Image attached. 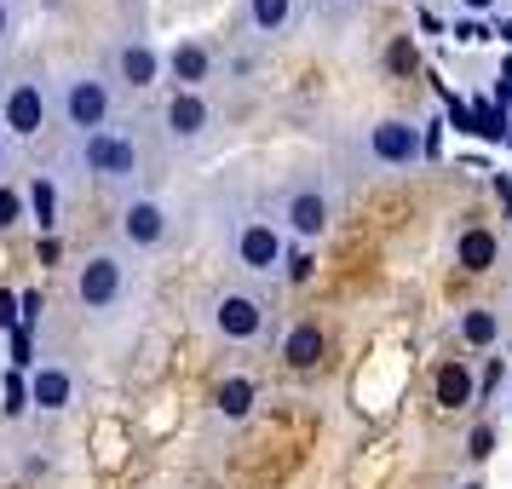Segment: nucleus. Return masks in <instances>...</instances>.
Wrapping results in <instances>:
<instances>
[{"mask_svg": "<svg viewBox=\"0 0 512 489\" xmlns=\"http://www.w3.org/2000/svg\"><path fill=\"white\" fill-rule=\"evenodd\" d=\"M167 156L162 133L150 110H127L116 127H104L93 139H64L52 150V179H70V185H93L104 190L110 202H127V196H144L156 190Z\"/></svg>", "mask_w": 512, "mask_h": 489, "instance_id": "obj_1", "label": "nucleus"}, {"mask_svg": "<svg viewBox=\"0 0 512 489\" xmlns=\"http://www.w3.org/2000/svg\"><path fill=\"white\" fill-rule=\"evenodd\" d=\"M202 219H208L213 242H219V254L231 259V271L242 282H277L288 277V254H294V242L282 231L277 219V196L271 190H259L242 167H236L231 179H213L208 196H202Z\"/></svg>", "mask_w": 512, "mask_h": 489, "instance_id": "obj_2", "label": "nucleus"}, {"mask_svg": "<svg viewBox=\"0 0 512 489\" xmlns=\"http://www.w3.org/2000/svg\"><path fill=\"white\" fill-rule=\"evenodd\" d=\"M144 305V259L127 254L116 236H104L93 248H81L70 265V311L93 334H121L139 323Z\"/></svg>", "mask_w": 512, "mask_h": 489, "instance_id": "obj_3", "label": "nucleus"}, {"mask_svg": "<svg viewBox=\"0 0 512 489\" xmlns=\"http://www.w3.org/2000/svg\"><path fill=\"white\" fill-rule=\"evenodd\" d=\"M334 173L340 185H380V179H403L426 162V127L415 116H369L351 121L334 139Z\"/></svg>", "mask_w": 512, "mask_h": 489, "instance_id": "obj_4", "label": "nucleus"}, {"mask_svg": "<svg viewBox=\"0 0 512 489\" xmlns=\"http://www.w3.org/2000/svg\"><path fill=\"white\" fill-rule=\"evenodd\" d=\"M196 328L213 346H265V340H277V311L254 282L213 277L196 294Z\"/></svg>", "mask_w": 512, "mask_h": 489, "instance_id": "obj_5", "label": "nucleus"}, {"mask_svg": "<svg viewBox=\"0 0 512 489\" xmlns=\"http://www.w3.org/2000/svg\"><path fill=\"white\" fill-rule=\"evenodd\" d=\"M277 219L294 248H317L340 219V173L334 162H294L277 185Z\"/></svg>", "mask_w": 512, "mask_h": 489, "instance_id": "obj_6", "label": "nucleus"}, {"mask_svg": "<svg viewBox=\"0 0 512 489\" xmlns=\"http://www.w3.org/2000/svg\"><path fill=\"white\" fill-rule=\"evenodd\" d=\"M52 93H58V133L64 139H93L133 110L104 64H64L52 75Z\"/></svg>", "mask_w": 512, "mask_h": 489, "instance_id": "obj_7", "label": "nucleus"}, {"mask_svg": "<svg viewBox=\"0 0 512 489\" xmlns=\"http://www.w3.org/2000/svg\"><path fill=\"white\" fill-rule=\"evenodd\" d=\"M52 64L41 58H24V64H12V70L0 75V127L12 133L18 144H35L47 139L52 127H58V93H52Z\"/></svg>", "mask_w": 512, "mask_h": 489, "instance_id": "obj_8", "label": "nucleus"}, {"mask_svg": "<svg viewBox=\"0 0 512 489\" xmlns=\"http://www.w3.org/2000/svg\"><path fill=\"white\" fill-rule=\"evenodd\" d=\"M150 121L162 133L167 156H208L213 144L225 139V104L213 93H185V87H167L156 104H150Z\"/></svg>", "mask_w": 512, "mask_h": 489, "instance_id": "obj_9", "label": "nucleus"}, {"mask_svg": "<svg viewBox=\"0 0 512 489\" xmlns=\"http://www.w3.org/2000/svg\"><path fill=\"white\" fill-rule=\"evenodd\" d=\"M110 236H116L127 254H167L179 236H185V208L173 202V196H162V190H144V196H127V202H116V219H110Z\"/></svg>", "mask_w": 512, "mask_h": 489, "instance_id": "obj_10", "label": "nucleus"}, {"mask_svg": "<svg viewBox=\"0 0 512 489\" xmlns=\"http://www.w3.org/2000/svg\"><path fill=\"white\" fill-rule=\"evenodd\" d=\"M87 392V374L75 346H64L58 334H41V357L29 363V409L35 420H64Z\"/></svg>", "mask_w": 512, "mask_h": 489, "instance_id": "obj_11", "label": "nucleus"}, {"mask_svg": "<svg viewBox=\"0 0 512 489\" xmlns=\"http://www.w3.org/2000/svg\"><path fill=\"white\" fill-rule=\"evenodd\" d=\"M104 70H110V81H116L127 98H144L156 93L167 81V52L150 41V35H116L110 47H104V58H98Z\"/></svg>", "mask_w": 512, "mask_h": 489, "instance_id": "obj_12", "label": "nucleus"}, {"mask_svg": "<svg viewBox=\"0 0 512 489\" xmlns=\"http://www.w3.org/2000/svg\"><path fill=\"white\" fill-rule=\"evenodd\" d=\"M305 12H311V0H236V24H242V35L259 41V47L288 41V35L305 24Z\"/></svg>", "mask_w": 512, "mask_h": 489, "instance_id": "obj_13", "label": "nucleus"}, {"mask_svg": "<svg viewBox=\"0 0 512 489\" xmlns=\"http://www.w3.org/2000/svg\"><path fill=\"white\" fill-rule=\"evenodd\" d=\"M213 81H219V52H213V41H202V35H179V41L167 47V87L213 93Z\"/></svg>", "mask_w": 512, "mask_h": 489, "instance_id": "obj_14", "label": "nucleus"}, {"mask_svg": "<svg viewBox=\"0 0 512 489\" xmlns=\"http://www.w3.org/2000/svg\"><path fill=\"white\" fill-rule=\"evenodd\" d=\"M449 259L461 265V271H495V259H501V236L489 231V225H478V219H461L455 225V236H449Z\"/></svg>", "mask_w": 512, "mask_h": 489, "instance_id": "obj_15", "label": "nucleus"}, {"mask_svg": "<svg viewBox=\"0 0 512 489\" xmlns=\"http://www.w3.org/2000/svg\"><path fill=\"white\" fill-rule=\"evenodd\" d=\"M507 334V311L501 305H461L455 311V340L466 351H495Z\"/></svg>", "mask_w": 512, "mask_h": 489, "instance_id": "obj_16", "label": "nucleus"}, {"mask_svg": "<svg viewBox=\"0 0 512 489\" xmlns=\"http://www.w3.org/2000/svg\"><path fill=\"white\" fill-rule=\"evenodd\" d=\"M254 403H259V380L242 369H231L213 386V420H225V426H242V420L254 415Z\"/></svg>", "mask_w": 512, "mask_h": 489, "instance_id": "obj_17", "label": "nucleus"}, {"mask_svg": "<svg viewBox=\"0 0 512 489\" xmlns=\"http://www.w3.org/2000/svg\"><path fill=\"white\" fill-rule=\"evenodd\" d=\"M432 397H438V409H472V397H478V380H472V357H449L432 380Z\"/></svg>", "mask_w": 512, "mask_h": 489, "instance_id": "obj_18", "label": "nucleus"}, {"mask_svg": "<svg viewBox=\"0 0 512 489\" xmlns=\"http://www.w3.org/2000/svg\"><path fill=\"white\" fill-rule=\"evenodd\" d=\"M24 202H29V225L41 236L58 231V179L52 173H35V179H24Z\"/></svg>", "mask_w": 512, "mask_h": 489, "instance_id": "obj_19", "label": "nucleus"}, {"mask_svg": "<svg viewBox=\"0 0 512 489\" xmlns=\"http://www.w3.org/2000/svg\"><path fill=\"white\" fill-rule=\"evenodd\" d=\"M277 351L294 363V369H311V363L323 357V328L311 323V317H300V323H294V328L277 340Z\"/></svg>", "mask_w": 512, "mask_h": 489, "instance_id": "obj_20", "label": "nucleus"}, {"mask_svg": "<svg viewBox=\"0 0 512 489\" xmlns=\"http://www.w3.org/2000/svg\"><path fill=\"white\" fill-rule=\"evenodd\" d=\"M29 219V202H24V185H0V236H12L18 225Z\"/></svg>", "mask_w": 512, "mask_h": 489, "instance_id": "obj_21", "label": "nucleus"}, {"mask_svg": "<svg viewBox=\"0 0 512 489\" xmlns=\"http://www.w3.org/2000/svg\"><path fill=\"white\" fill-rule=\"evenodd\" d=\"M363 6H369V0H311V12L334 29H346L351 18H363Z\"/></svg>", "mask_w": 512, "mask_h": 489, "instance_id": "obj_22", "label": "nucleus"}, {"mask_svg": "<svg viewBox=\"0 0 512 489\" xmlns=\"http://www.w3.org/2000/svg\"><path fill=\"white\" fill-rule=\"evenodd\" d=\"M24 6L29 0H0V52H12L18 29H24Z\"/></svg>", "mask_w": 512, "mask_h": 489, "instance_id": "obj_23", "label": "nucleus"}, {"mask_svg": "<svg viewBox=\"0 0 512 489\" xmlns=\"http://www.w3.org/2000/svg\"><path fill=\"white\" fill-rule=\"evenodd\" d=\"M449 6H455V12H466V18H489L501 0H449Z\"/></svg>", "mask_w": 512, "mask_h": 489, "instance_id": "obj_24", "label": "nucleus"}, {"mask_svg": "<svg viewBox=\"0 0 512 489\" xmlns=\"http://www.w3.org/2000/svg\"><path fill=\"white\" fill-rule=\"evenodd\" d=\"M489 443H495V432H489V426H478V432H472V461H484Z\"/></svg>", "mask_w": 512, "mask_h": 489, "instance_id": "obj_25", "label": "nucleus"}, {"mask_svg": "<svg viewBox=\"0 0 512 489\" xmlns=\"http://www.w3.org/2000/svg\"><path fill=\"white\" fill-rule=\"evenodd\" d=\"M12 144H18V139H12V133H6V127H0V173H6V167H12Z\"/></svg>", "mask_w": 512, "mask_h": 489, "instance_id": "obj_26", "label": "nucleus"}, {"mask_svg": "<svg viewBox=\"0 0 512 489\" xmlns=\"http://www.w3.org/2000/svg\"><path fill=\"white\" fill-rule=\"evenodd\" d=\"M12 328V294H0V334Z\"/></svg>", "mask_w": 512, "mask_h": 489, "instance_id": "obj_27", "label": "nucleus"}, {"mask_svg": "<svg viewBox=\"0 0 512 489\" xmlns=\"http://www.w3.org/2000/svg\"><path fill=\"white\" fill-rule=\"evenodd\" d=\"M507 415H512V380H507Z\"/></svg>", "mask_w": 512, "mask_h": 489, "instance_id": "obj_28", "label": "nucleus"}, {"mask_svg": "<svg viewBox=\"0 0 512 489\" xmlns=\"http://www.w3.org/2000/svg\"><path fill=\"white\" fill-rule=\"evenodd\" d=\"M466 489H484V484H466Z\"/></svg>", "mask_w": 512, "mask_h": 489, "instance_id": "obj_29", "label": "nucleus"}]
</instances>
